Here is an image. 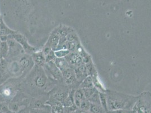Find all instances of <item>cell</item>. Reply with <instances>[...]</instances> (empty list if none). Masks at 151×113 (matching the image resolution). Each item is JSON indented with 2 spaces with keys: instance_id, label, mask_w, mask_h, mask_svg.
Segmentation results:
<instances>
[{
  "instance_id": "obj_21",
  "label": "cell",
  "mask_w": 151,
  "mask_h": 113,
  "mask_svg": "<svg viewBox=\"0 0 151 113\" xmlns=\"http://www.w3.org/2000/svg\"><path fill=\"white\" fill-rule=\"evenodd\" d=\"M94 88L93 80L91 76H87L81 83L80 84L79 88L81 89H88V88Z\"/></svg>"
},
{
  "instance_id": "obj_2",
  "label": "cell",
  "mask_w": 151,
  "mask_h": 113,
  "mask_svg": "<svg viewBox=\"0 0 151 113\" xmlns=\"http://www.w3.org/2000/svg\"><path fill=\"white\" fill-rule=\"evenodd\" d=\"M9 38H13L23 48L25 52L32 54L36 51V49L28 43L27 39L23 35L16 32L13 35L9 36Z\"/></svg>"
},
{
  "instance_id": "obj_34",
  "label": "cell",
  "mask_w": 151,
  "mask_h": 113,
  "mask_svg": "<svg viewBox=\"0 0 151 113\" xmlns=\"http://www.w3.org/2000/svg\"><path fill=\"white\" fill-rule=\"evenodd\" d=\"M6 102V100H5V97H4V96L2 94L0 93V104L3 102Z\"/></svg>"
},
{
  "instance_id": "obj_4",
  "label": "cell",
  "mask_w": 151,
  "mask_h": 113,
  "mask_svg": "<svg viewBox=\"0 0 151 113\" xmlns=\"http://www.w3.org/2000/svg\"><path fill=\"white\" fill-rule=\"evenodd\" d=\"M62 72L63 81L68 86H72L74 85L75 82H77L76 77L75 70L72 67H69Z\"/></svg>"
},
{
  "instance_id": "obj_23",
  "label": "cell",
  "mask_w": 151,
  "mask_h": 113,
  "mask_svg": "<svg viewBox=\"0 0 151 113\" xmlns=\"http://www.w3.org/2000/svg\"><path fill=\"white\" fill-rule=\"evenodd\" d=\"M88 112L91 113H106V111L101 105L90 103Z\"/></svg>"
},
{
  "instance_id": "obj_35",
  "label": "cell",
  "mask_w": 151,
  "mask_h": 113,
  "mask_svg": "<svg viewBox=\"0 0 151 113\" xmlns=\"http://www.w3.org/2000/svg\"><path fill=\"white\" fill-rule=\"evenodd\" d=\"M1 20H2V17H1V15H0V21H1Z\"/></svg>"
},
{
  "instance_id": "obj_28",
  "label": "cell",
  "mask_w": 151,
  "mask_h": 113,
  "mask_svg": "<svg viewBox=\"0 0 151 113\" xmlns=\"http://www.w3.org/2000/svg\"><path fill=\"white\" fill-rule=\"evenodd\" d=\"M88 100L90 102L95 104L101 105V101H100V97H99V93L98 92V91H97L94 94H93Z\"/></svg>"
},
{
  "instance_id": "obj_26",
  "label": "cell",
  "mask_w": 151,
  "mask_h": 113,
  "mask_svg": "<svg viewBox=\"0 0 151 113\" xmlns=\"http://www.w3.org/2000/svg\"><path fill=\"white\" fill-rule=\"evenodd\" d=\"M99 97H100V101H101V105L103 107L104 110L108 112V106H107V94L99 92Z\"/></svg>"
},
{
  "instance_id": "obj_9",
  "label": "cell",
  "mask_w": 151,
  "mask_h": 113,
  "mask_svg": "<svg viewBox=\"0 0 151 113\" xmlns=\"http://www.w3.org/2000/svg\"><path fill=\"white\" fill-rule=\"evenodd\" d=\"M76 77L77 82H80V83L83 81L88 75V71L86 64L82 63L78 66L76 67L75 69Z\"/></svg>"
},
{
  "instance_id": "obj_24",
  "label": "cell",
  "mask_w": 151,
  "mask_h": 113,
  "mask_svg": "<svg viewBox=\"0 0 151 113\" xmlns=\"http://www.w3.org/2000/svg\"><path fill=\"white\" fill-rule=\"evenodd\" d=\"M9 47L7 42H1L0 45V55L2 58L5 59L8 56Z\"/></svg>"
},
{
  "instance_id": "obj_36",
  "label": "cell",
  "mask_w": 151,
  "mask_h": 113,
  "mask_svg": "<svg viewBox=\"0 0 151 113\" xmlns=\"http://www.w3.org/2000/svg\"><path fill=\"white\" fill-rule=\"evenodd\" d=\"M75 113V112H70V113Z\"/></svg>"
},
{
  "instance_id": "obj_6",
  "label": "cell",
  "mask_w": 151,
  "mask_h": 113,
  "mask_svg": "<svg viewBox=\"0 0 151 113\" xmlns=\"http://www.w3.org/2000/svg\"><path fill=\"white\" fill-rule=\"evenodd\" d=\"M7 42L9 47V52L8 56L9 55L12 56H18L20 53L22 54V51H24L23 48L13 38H9Z\"/></svg>"
},
{
  "instance_id": "obj_14",
  "label": "cell",
  "mask_w": 151,
  "mask_h": 113,
  "mask_svg": "<svg viewBox=\"0 0 151 113\" xmlns=\"http://www.w3.org/2000/svg\"><path fill=\"white\" fill-rule=\"evenodd\" d=\"M74 31L69 27L65 25H60L54 30L52 32L56 33L59 36V38H66L70 33L73 32Z\"/></svg>"
},
{
  "instance_id": "obj_22",
  "label": "cell",
  "mask_w": 151,
  "mask_h": 113,
  "mask_svg": "<svg viewBox=\"0 0 151 113\" xmlns=\"http://www.w3.org/2000/svg\"><path fill=\"white\" fill-rule=\"evenodd\" d=\"M74 92H75V91H73V90L70 91L68 97L63 102L62 104L65 107L70 108V107H76L75 105V103H74V99H73Z\"/></svg>"
},
{
  "instance_id": "obj_19",
  "label": "cell",
  "mask_w": 151,
  "mask_h": 113,
  "mask_svg": "<svg viewBox=\"0 0 151 113\" xmlns=\"http://www.w3.org/2000/svg\"><path fill=\"white\" fill-rule=\"evenodd\" d=\"M17 32L11 30L3 20L0 21V36H10L15 33Z\"/></svg>"
},
{
  "instance_id": "obj_17",
  "label": "cell",
  "mask_w": 151,
  "mask_h": 113,
  "mask_svg": "<svg viewBox=\"0 0 151 113\" xmlns=\"http://www.w3.org/2000/svg\"><path fill=\"white\" fill-rule=\"evenodd\" d=\"M51 104V113H67L65 112V107L60 102H57L55 101Z\"/></svg>"
},
{
  "instance_id": "obj_11",
  "label": "cell",
  "mask_w": 151,
  "mask_h": 113,
  "mask_svg": "<svg viewBox=\"0 0 151 113\" xmlns=\"http://www.w3.org/2000/svg\"><path fill=\"white\" fill-rule=\"evenodd\" d=\"M60 38L56 33L52 32L50 35L44 47L49 48L54 51L57 50L59 45Z\"/></svg>"
},
{
  "instance_id": "obj_20",
  "label": "cell",
  "mask_w": 151,
  "mask_h": 113,
  "mask_svg": "<svg viewBox=\"0 0 151 113\" xmlns=\"http://www.w3.org/2000/svg\"><path fill=\"white\" fill-rule=\"evenodd\" d=\"M57 67L62 72L64 70L70 67L69 63L67 61L65 58H57L54 61Z\"/></svg>"
},
{
  "instance_id": "obj_15",
  "label": "cell",
  "mask_w": 151,
  "mask_h": 113,
  "mask_svg": "<svg viewBox=\"0 0 151 113\" xmlns=\"http://www.w3.org/2000/svg\"><path fill=\"white\" fill-rule=\"evenodd\" d=\"M73 99H74V103L77 109H80L82 101L86 99L84 96L83 91L82 89L78 88L75 91L74 95H73Z\"/></svg>"
},
{
  "instance_id": "obj_30",
  "label": "cell",
  "mask_w": 151,
  "mask_h": 113,
  "mask_svg": "<svg viewBox=\"0 0 151 113\" xmlns=\"http://www.w3.org/2000/svg\"><path fill=\"white\" fill-rule=\"evenodd\" d=\"M9 105L6 102L0 104V113H10Z\"/></svg>"
},
{
  "instance_id": "obj_27",
  "label": "cell",
  "mask_w": 151,
  "mask_h": 113,
  "mask_svg": "<svg viewBox=\"0 0 151 113\" xmlns=\"http://www.w3.org/2000/svg\"><path fill=\"white\" fill-rule=\"evenodd\" d=\"M83 91L84 96L86 99L88 100L95 93L98 91L96 88H88V89H82Z\"/></svg>"
},
{
  "instance_id": "obj_32",
  "label": "cell",
  "mask_w": 151,
  "mask_h": 113,
  "mask_svg": "<svg viewBox=\"0 0 151 113\" xmlns=\"http://www.w3.org/2000/svg\"><path fill=\"white\" fill-rule=\"evenodd\" d=\"M106 113H133L129 110H117L113 111H108Z\"/></svg>"
},
{
  "instance_id": "obj_25",
  "label": "cell",
  "mask_w": 151,
  "mask_h": 113,
  "mask_svg": "<svg viewBox=\"0 0 151 113\" xmlns=\"http://www.w3.org/2000/svg\"><path fill=\"white\" fill-rule=\"evenodd\" d=\"M55 55L57 58H65L70 53L69 50L67 49H60V50L54 51Z\"/></svg>"
},
{
  "instance_id": "obj_33",
  "label": "cell",
  "mask_w": 151,
  "mask_h": 113,
  "mask_svg": "<svg viewBox=\"0 0 151 113\" xmlns=\"http://www.w3.org/2000/svg\"><path fill=\"white\" fill-rule=\"evenodd\" d=\"M75 113H90L88 111H86V110H83L80 109H77L75 111Z\"/></svg>"
},
{
  "instance_id": "obj_3",
  "label": "cell",
  "mask_w": 151,
  "mask_h": 113,
  "mask_svg": "<svg viewBox=\"0 0 151 113\" xmlns=\"http://www.w3.org/2000/svg\"><path fill=\"white\" fill-rule=\"evenodd\" d=\"M32 78L33 84L38 88H45L47 85V77L43 70L40 69L36 70L33 74Z\"/></svg>"
},
{
  "instance_id": "obj_29",
  "label": "cell",
  "mask_w": 151,
  "mask_h": 113,
  "mask_svg": "<svg viewBox=\"0 0 151 113\" xmlns=\"http://www.w3.org/2000/svg\"><path fill=\"white\" fill-rule=\"evenodd\" d=\"M66 38H67V41H69V42L78 43V37L74 32L70 33L69 35H67V36L66 37Z\"/></svg>"
},
{
  "instance_id": "obj_5",
  "label": "cell",
  "mask_w": 151,
  "mask_h": 113,
  "mask_svg": "<svg viewBox=\"0 0 151 113\" xmlns=\"http://www.w3.org/2000/svg\"><path fill=\"white\" fill-rule=\"evenodd\" d=\"M45 69L48 71L49 74L57 80H63V76L62 71L59 69L54 62L45 63Z\"/></svg>"
},
{
  "instance_id": "obj_16",
  "label": "cell",
  "mask_w": 151,
  "mask_h": 113,
  "mask_svg": "<svg viewBox=\"0 0 151 113\" xmlns=\"http://www.w3.org/2000/svg\"><path fill=\"white\" fill-rule=\"evenodd\" d=\"M69 92L67 91H64V90L59 91L52 95L53 100L63 104V102L68 97Z\"/></svg>"
},
{
  "instance_id": "obj_10",
  "label": "cell",
  "mask_w": 151,
  "mask_h": 113,
  "mask_svg": "<svg viewBox=\"0 0 151 113\" xmlns=\"http://www.w3.org/2000/svg\"><path fill=\"white\" fill-rule=\"evenodd\" d=\"M18 61L23 73L27 70L31 69L32 65L34 63L31 57L28 55H23L20 56Z\"/></svg>"
},
{
  "instance_id": "obj_12",
  "label": "cell",
  "mask_w": 151,
  "mask_h": 113,
  "mask_svg": "<svg viewBox=\"0 0 151 113\" xmlns=\"http://www.w3.org/2000/svg\"><path fill=\"white\" fill-rule=\"evenodd\" d=\"M3 86H0V93L4 96L5 100H8L9 98H13L14 94L15 93V88L10 84H3Z\"/></svg>"
},
{
  "instance_id": "obj_8",
  "label": "cell",
  "mask_w": 151,
  "mask_h": 113,
  "mask_svg": "<svg viewBox=\"0 0 151 113\" xmlns=\"http://www.w3.org/2000/svg\"><path fill=\"white\" fill-rule=\"evenodd\" d=\"M8 62L5 59L2 58L0 61V86L8 79L10 75L8 68Z\"/></svg>"
},
{
  "instance_id": "obj_1",
  "label": "cell",
  "mask_w": 151,
  "mask_h": 113,
  "mask_svg": "<svg viewBox=\"0 0 151 113\" xmlns=\"http://www.w3.org/2000/svg\"><path fill=\"white\" fill-rule=\"evenodd\" d=\"M108 112L117 110H129L136 101L134 97L117 92H110L107 94Z\"/></svg>"
},
{
  "instance_id": "obj_31",
  "label": "cell",
  "mask_w": 151,
  "mask_h": 113,
  "mask_svg": "<svg viewBox=\"0 0 151 113\" xmlns=\"http://www.w3.org/2000/svg\"><path fill=\"white\" fill-rule=\"evenodd\" d=\"M90 102L87 99H85L82 101L80 105V109L88 111L90 109Z\"/></svg>"
},
{
  "instance_id": "obj_13",
  "label": "cell",
  "mask_w": 151,
  "mask_h": 113,
  "mask_svg": "<svg viewBox=\"0 0 151 113\" xmlns=\"http://www.w3.org/2000/svg\"><path fill=\"white\" fill-rule=\"evenodd\" d=\"M32 59L33 63L37 66L41 67L42 66H44L46 63L45 57L42 50L36 51L33 54H32Z\"/></svg>"
},
{
  "instance_id": "obj_18",
  "label": "cell",
  "mask_w": 151,
  "mask_h": 113,
  "mask_svg": "<svg viewBox=\"0 0 151 113\" xmlns=\"http://www.w3.org/2000/svg\"><path fill=\"white\" fill-rule=\"evenodd\" d=\"M42 51L44 54L46 63L54 62L55 61V59H56L55 52L54 50L51 49L49 48L44 47V49L42 50Z\"/></svg>"
},
{
  "instance_id": "obj_37",
  "label": "cell",
  "mask_w": 151,
  "mask_h": 113,
  "mask_svg": "<svg viewBox=\"0 0 151 113\" xmlns=\"http://www.w3.org/2000/svg\"><path fill=\"white\" fill-rule=\"evenodd\" d=\"M1 40H0V45H1Z\"/></svg>"
},
{
  "instance_id": "obj_7",
  "label": "cell",
  "mask_w": 151,
  "mask_h": 113,
  "mask_svg": "<svg viewBox=\"0 0 151 113\" xmlns=\"http://www.w3.org/2000/svg\"><path fill=\"white\" fill-rule=\"evenodd\" d=\"M65 58L73 69L83 63L82 57L77 52H70Z\"/></svg>"
}]
</instances>
